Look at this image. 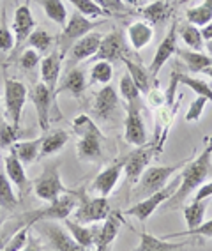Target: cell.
<instances>
[{
	"instance_id": "cell-1",
	"label": "cell",
	"mask_w": 212,
	"mask_h": 251,
	"mask_svg": "<svg viewBox=\"0 0 212 251\" xmlns=\"http://www.w3.org/2000/svg\"><path fill=\"white\" fill-rule=\"evenodd\" d=\"M211 157H212V136L205 138V149L198 157H194L193 161H188L184 166V170L181 174V182L177 188L175 193L170 197V200L163 203V211H172L181 207L186 198L191 197V193H194L196 189L205 182L209 175V168H211Z\"/></svg>"
},
{
	"instance_id": "cell-2",
	"label": "cell",
	"mask_w": 212,
	"mask_h": 251,
	"mask_svg": "<svg viewBox=\"0 0 212 251\" xmlns=\"http://www.w3.org/2000/svg\"><path fill=\"white\" fill-rule=\"evenodd\" d=\"M189 159L177 163V165H168V166H150L143 172V175L140 177V180L136 182V186L131 188V197L135 200H143V198L150 197V195L158 193L159 189H163L168 184V180L172 179V175H175L177 172L184 168L186 163Z\"/></svg>"
},
{
	"instance_id": "cell-3",
	"label": "cell",
	"mask_w": 212,
	"mask_h": 251,
	"mask_svg": "<svg viewBox=\"0 0 212 251\" xmlns=\"http://www.w3.org/2000/svg\"><path fill=\"white\" fill-rule=\"evenodd\" d=\"M78 200V205L72 212V220L81 225H92V223H103L110 214H112V207H110L108 198L104 197H89L85 189H78L74 191Z\"/></svg>"
},
{
	"instance_id": "cell-4",
	"label": "cell",
	"mask_w": 212,
	"mask_h": 251,
	"mask_svg": "<svg viewBox=\"0 0 212 251\" xmlns=\"http://www.w3.org/2000/svg\"><path fill=\"white\" fill-rule=\"evenodd\" d=\"M76 205H78L76 195L69 191V193L57 198L55 202H50L46 207H43V209L23 212V220H25V223L28 226L41 223V221H64L68 220V218H71Z\"/></svg>"
},
{
	"instance_id": "cell-5",
	"label": "cell",
	"mask_w": 212,
	"mask_h": 251,
	"mask_svg": "<svg viewBox=\"0 0 212 251\" xmlns=\"http://www.w3.org/2000/svg\"><path fill=\"white\" fill-rule=\"evenodd\" d=\"M94 27H97V23L92 22L87 16H83L78 11H74L71 14V18L68 20V23H66V27L62 28V34L59 36V41H57V51L60 53V57L62 58L66 57V53L72 48V45L76 41H80L83 36L91 34Z\"/></svg>"
},
{
	"instance_id": "cell-6",
	"label": "cell",
	"mask_w": 212,
	"mask_h": 251,
	"mask_svg": "<svg viewBox=\"0 0 212 251\" xmlns=\"http://www.w3.org/2000/svg\"><path fill=\"white\" fill-rule=\"evenodd\" d=\"M179 182H181V179L168 182L165 188L159 189L158 193L143 198V200H140V202H136L135 205L129 207L127 211H124V216H133V218H136V220L141 221V223L147 221L150 216L163 205V203L166 202V200H170V197H172V195L177 191V188H179Z\"/></svg>"
},
{
	"instance_id": "cell-7",
	"label": "cell",
	"mask_w": 212,
	"mask_h": 251,
	"mask_svg": "<svg viewBox=\"0 0 212 251\" xmlns=\"http://www.w3.org/2000/svg\"><path fill=\"white\" fill-rule=\"evenodd\" d=\"M34 193H36L37 198L45 200V202H55L57 198H60L62 195L69 193L66 186L62 184V179H60V172L59 166L51 165L46 166L43 174L39 175L34 182Z\"/></svg>"
},
{
	"instance_id": "cell-8",
	"label": "cell",
	"mask_w": 212,
	"mask_h": 251,
	"mask_svg": "<svg viewBox=\"0 0 212 251\" xmlns=\"http://www.w3.org/2000/svg\"><path fill=\"white\" fill-rule=\"evenodd\" d=\"M27 98H28V90L23 81L14 80V78H5L4 106H5V113H7V117L11 119L13 124L20 126V122H22L23 106L27 103Z\"/></svg>"
},
{
	"instance_id": "cell-9",
	"label": "cell",
	"mask_w": 212,
	"mask_h": 251,
	"mask_svg": "<svg viewBox=\"0 0 212 251\" xmlns=\"http://www.w3.org/2000/svg\"><path fill=\"white\" fill-rule=\"evenodd\" d=\"M154 156H156L154 145L145 144L141 147H136L133 152H129L124 157V172H126V180L129 188H133L140 180V177L147 170V166Z\"/></svg>"
},
{
	"instance_id": "cell-10",
	"label": "cell",
	"mask_w": 212,
	"mask_h": 251,
	"mask_svg": "<svg viewBox=\"0 0 212 251\" xmlns=\"http://www.w3.org/2000/svg\"><path fill=\"white\" fill-rule=\"evenodd\" d=\"M124 140L133 147H141L147 144V129L136 103L127 106L126 121H124Z\"/></svg>"
},
{
	"instance_id": "cell-11",
	"label": "cell",
	"mask_w": 212,
	"mask_h": 251,
	"mask_svg": "<svg viewBox=\"0 0 212 251\" xmlns=\"http://www.w3.org/2000/svg\"><path fill=\"white\" fill-rule=\"evenodd\" d=\"M41 230L46 235V239L50 241V246L53 251H89L87 248L80 246L69 232L60 226V225L53 223V221H41Z\"/></svg>"
},
{
	"instance_id": "cell-12",
	"label": "cell",
	"mask_w": 212,
	"mask_h": 251,
	"mask_svg": "<svg viewBox=\"0 0 212 251\" xmlns=\"http://www.w3.org/2000/svg\"><path fill=\"white\" fill-rule=\"evenodd\" d=\"M177 27H179V22L173 20L172 27L168 28V34L165 36V39L159 43L158 50H156V53L152 57V62L149 66V73L150 76L156 78L158 76V73L163 69V66L172 58V55H175L177 48Z\"/></svg>"
},
{
	"instance_id": "cell-13",
	"label": "cell",
	"mask_w": 212,
	"mask_h": 251,
	"mask_svg": "<svg viewBox=\"0 0 212 251\" xmlns=\"http://www.w3.org/2000/svg\"><path fill=\"white\" fill-rule=\"evenodd\" d=\"M126 57V43H124V36L120 30H112L110 34L101 39V45L97 53L92 58L95 60H106V62L113 64L117 60H122Z\"/></svg>"
},
{
	"instance_id": "cell-14",
	"label": "cell",
	"mask_w": 212,
	"mask_h": 251,
	"mask_svg": "<svg viewBox=\"0 0 212 251\" xmlns=\"http://www.w3.org/2000/svg\"><path fill=\"white\" fill-rule=\"evenodd\" d=\"M32 103L36 106V115H37V124H39L41 131L48 133L50 129V113H51V103H53L55 96L50 92V89L45 83H37L32 90Z\"/></svg>"
},
{
	"instance_id": "cell-15",
	"label": "cell",
	"mask_w": 212,
	"mask_h": 251,
	"mask_svg": "<svg viewBox=\"0 0 212 251\" xmlns=\"http://www.w3.org/2000/svg\"><path fill=\"white\" fill-rule=\"evenodd\" d=\"M124 172V157L115 161L113 165H110L108 168H104L103 172L97 174V177L94 179V182L91 184V191L97 193L99 197L108 198L112 195V191L117 186L118 179H120V174Z\"/></svg>"
},
{
	"instance_id": "cell-16",
	"label": "cell",
	"mask_w": 212,
	"mask_h": 251,
	"mask_svg": "<svg viewBox=\"0 0 212 251\" xmlns=\"http://www.w3.org/2000/svg\"><path fill=\"white\" fill-rule=\"evenodd\" d=\"M101 39H103V36H101L99 32H91V34L81 37L80 41H76L72 45V48L69 50V55H71L68 62L69 69H72V66H76L78 62H83L87 58L94 57L97 53V50H99Z\"/></svg>"
},
{
	"instance_id": "cell-17",
	"label": "cell",
	"mask_w": 212,
	"mask_h": 251,
	"mask_svg": "<svg viewBox=\"0 0 212 251\" xmlns=\"http://www.w3.org/2000/svg\"><path fill=\"white\" fill-rule=\"evenodd\" d=\"M36 28V20L32 16L30 5H28V0L25 4L18 5L16 11H14V18H13V34L14 39H16V46H22V43H27L28 36Z\"/></svg>"
},
{
	"instance_id": "cell-18",
	"label": "cell",
	"mask_w": 212,
	"mask_h": 251,
	"mask_svg": "<svg viewBox=\"0 0 212 251\" xmlns=\"http://www.w3.org/2000/svg\"><path fill=\"white\" fill-rule=\"evenodd\" d=\"M66 226H68V232L72 235V239L80 244V246L87 248V250L91 251L92 248L95 250V244H97V239H99V233H101V225H81L76 223L74 220L68 218V220H64Z\"/></svg>"
},
{
	"instance_id": "cell-19",
	"label": "cell",
	"mask_w": 212,
	"mask_h": 251,
	"mask_svg": "<svg viewBox=\"0 0 212 251\" xmlns=\"http://www.w3.org/2000/svg\"><path fill=\"white\" fill-rule=\"evenodd\" d=\"M62 60L60 53L55 50L45 58H41V80L45 83L53 96H57V87H59L60 71H62Z\"/></svg>"
},
{
	"instance_id": "cell-20",
	"label": "cell",
	"mask_w": 212,
	"mask_h": 251,
	"mask_svg": "<svg viewBox=\"0 0 212 251\" xmlns=\"http://www.w3.org/2000/svg\"><path fill=\"white\" fill-rule=\"evenodd\" d=\"M118 94L115 87L104 85L103 89L95 94V101H94V113L99 121H110L115 113V110L118 108Z\"/></svg>"
},
{
	"instance_id": "cell-21",
	"label": "cell",
	"mask_w": 212,
	"mask_h": 251,
	"mask_svg": "<svg viewBox=\"0 0 212 251\" xmlns=\"http://www.w3.org/2000/svg\"><path fill=\"white\" fill-rule=\"evenodd\" d=\"M120 225H122L120 212H112L103 221V225H101V233L94 251H112L113 242H115L118 232H120Z\"/></svg>"
},
{
	"instance_id": "cell-22",
	"label": "cell",
	"mask_w": 212,
	"mask_h": 251,
	"mask_svg": "<svg viewBox=\"0 0 212 251\" xmlns=\"http://www.w3.org/2000/svg\"><path fill=\"white\" fill-rule=\"evenodd\" d=\"M76 152L81 161H101V156H103V133H92V135L80 138V142L76 145Z\"/></svg>"
},
{
	"instance_id": "cell-23",
	"label": "cell",
	"mask_w": 212,
	"mask_h": 251,
	"mask_svg": "<svg viewBox=\"0 0 212 251\" xmlns=\"http://www.w3.org/2000/svg\"><path fill=\"white\" fill-rule=\"evenodd\" d=\"M4 170L13 182V186L18 189V193L23 195L28 189V177L25 174V165L20 161V157L11 151L4 159Z\"/></svg>"
},
{
	"instance_id": "cell-24",
	"label": "cell",
	"mask_w": 212,
	"mask_h": 251,
	"mask_svg": "<svg viewBox=\"0 0 212 251\" xmlns=\"http://www.w3.org/2000/svg\"><path fill=\"white\" fill-rule=\"evenodd\" d=\"M87 90V80H85V73L81 71L80 68H72L66 73L64 80L60 81V85L57 87V94H62V92H68L72 98H81Z\"/></svg>"
},
{
	"instance_id": "cell-25",
	"label": "cell",
	"mask_w": 212,
	"mask_h": 251,
	"mask_svg": "<svg viewBox=\"0 0 212 251\" xmlns=\"http://www.w3.org/2000/svg\"><path fill=\"white\" fill-rule=\"evenodd\" d=\"M189 242H170L163 237H156L152 233L140 232V244L133 251H181L188 246Z\"/></svg>"
},
{
	"instance_id": "cell-26",
	"label": "cell",
	"mask_w": 212,
	"mask_h": 251,
	"mask_svg": "<svg viewBox=\"0 0 212 251\" xmlns=\"http://www.w3.org/2000/svg\"><path fill=\"white\" fill-rule=\"evenodd\" d=\"M154 37V27L149 22H133L129 27H127V41L131 43V46L140 51L145 46L150 45V41Z\"/></svg>"
},
{
	"instance_id": "cell-27",
	"label": "cell",
	"mask_w": 212,
	"mask_h": 251,
	"mask_svg": "<svg viewBox=\"0 0 212 251\" xmlns=\"http://www.w3.org/2000/svg\"><path fill=\"white\" fill-rule=\"evenodd\" d=\"M140 14L150 25H159L172 16V4H170V0H152L149 5L141 7Z\"/></svg>"
},
{
	"instance_id": "cell-28",
	"label": "cell",
	"mask_w": 212,
	"mask_h": 251,
	"mask_svg": "<svg viewBox=\"0 0 212 251\" xmlns=\"http://www.w3.org/2000/svg\"><path fill=\"white\" fill-rule=\"evenodd\" d=\"M41 151L39 157H48L62 151L69 142V135L64 129H53L50 133H46L45 136H41Z\"/></svg>"
},
{
	"instance_id": "cell-29",
	"label": "cell",
	"mask_w": 212,
	"mask_h": 251,
	"mask_svg": "<svg viewBox=\"0 0 212 251\" xmlns=\"http://www.w3.org/2000/svg\"><path fill=\"white\" fill-rule=\"evenodd\" d=\"M122 62H124V66H126L129 76H131L133 81L136 83V87H138L141 94L145 96L154 87V81H152V76H150V73L147 71L141 64L135 62V60H131V58H127V57L122 58Z\"/></svg>"
},
{
	"instance_id": "cell-30",
	"label": "cell",
	"mask_w": 212,
	"mask_h": 251,
	"mask_svg": "<svg viewBox=\"0 0 212 251\" xmlns=\"http://www.w3.org/2000/svg\"><path fill=\"white\" fill-rule=\"evenodd\" d=\"M177 53L186 62L191 73H205V69L212 66V57L202 51H193V50H177Z\"/></svg>"
},
{
	"instance_id": "cell-31",
	"label": "cell",
	"mask_w": 212,
	"mask_h": 251,
	"mask_svg": "<svg viewBox=\"0 0 212 251\" xmlns=\"http://www.w3.org/2000/svg\"><path fill=\"white\" fill-rule=\"evenodd\" d=\"M20 203V198L14 193V186L9 180L4 168H0V207L4 211H14Z\"/></svg>"
},
{
	"instance_id": "cell-32",
	"label": "cell",
	"mask_w": 212,
	"mask_h": 251,
	"mask_svg": "<svg viewBox=\"0 0 212 251\" xmlns=\"http://www.w3.org/2000/svg\"><path fill=\"white\" fill-rule=\"evenodd\" d=\"M41 140H43V138L16 142V144L11 147V151H13V152L20 157V161H22L23 165H30V163H34L36 159H39Z\"/></svg>"
},
{
	"instance_id": "cell-33",
	"label": "cell",
	"mask_w": 212,
	"mask_h": 251,
	"mask_svg": "<svg viewBox=\"0 0 212 251\" xmlns=\"http://www.w3.org/2000/svg\"><path fill=\"white\" fill-rule=\"evenodd\" d=\"M186 20L194 27H205L212 22V0H202V4L186 11Z\"/></svg>"
},
{
	"instance_id": "cell-34",
	"label": "cell",
	"mask_w": 212,
	"mask_h": 251,
	"mask_svg": "<svg viewBox=\"0 0 212 251\" xmlns=\"http://www.w3.org/2000/svg\"><path fill=\"white\" fill-rule=\"evenodd\" d=\"M209 200H193L189 205L184 207V220L188 225V230L196 228L198 225L205 220V212H207Z\"/></svg>"
},
{
	"instance_id": "cell-35",
	"label": "cell",
	"mask_w": 212,
	"mask_h": 251,
	"mask_svg": "<svg viewBox=\"0 0 212 251\" xmlns=\"http://www.w3.org/2000/svg\"><path fill=\"white\" fill-rule=\"evenodd\" d=\"M39 5L45 11L46 18H50L53 23L60 25V27H66L68 23V11H66V5H64L62 0H37Z\"/></svg>"
},
{
	"instance_id": "cell-36",
	"label": "cell",
	"mask_w": 212,
	"mask_h": 251,
	"mask_svg": "<svg viewBox=\"0 0 212 251\" xmlns=\"http://www.w3.org/2000/svg\"><path fill=\"white\" fill-rule=\"evenodd\" d=\"M179 36L184 41V45L188 46V50H193V51H202L203 50L202 30H200L198 27L188 23V25H184V27L179 30Z\"/></svg>"
},
{
	"instance_id": "cell-37",
	"label": "cell",
	"mask_w": 212,
	"mask_h": 251,
	"mask_svg": "<svg viewBox=\"0 0 212 251\" xmlns=\"http://www.w3.org/2000/svg\"><path fill=\"white\" fill-rule=\"evenodd\" d=\"M23 226H28V225L25 223V220H23V214L14 216V218H11V220L4 221V223L0 225V251H4L5 244L9 242V239L13 237L20 228H23Z\"/></svg>"
},
{
	"instance_id": "cell-38",
	"label": "cell",
	"mask_w": 212,
	"mask_h": 251,
	"mask_svg": "<svg viewBox=\"0 0 212 251\" xmlns=\"http://www.w3.org/2000/svg\"><path fill=\"white\" fill-rule=\"evenodd\" d=\"M179 83L188 85L189 89H193L194 92H196V96H202V98H205L207 101L212 103V87H211V83H207L205 80H200V78L179 73Z\"/></svg>"
},
{
	"instance_id": "cell-39",
	"label": "cell",
	"mask_w": 212,
	"mask_h": 251,
	"mask_svg": "<svg viewBox=\"0 0 212 251\" xmlns=\"http://www.w3.org/2000/svg\"><path fill=\"white\" fill-rule=\"evenodd\" d=\"M23 136V131L20 126L16 124H0V149H11L16 142H20V138Z\"/></svg>"
},
{
	"instance_id": "cell-40",
	"label": "cell",
	"mask_w": 212,
	"mask_h": 251,
	"mask_svg": "<svg viewBox=\"0 0 212 251\" xmlns=\"http://www.w3.org/2000/svg\"><path fill=\"white\" fill-rule=\"evenodd\" d=\"M27 45L30 46L32 50L39 51V53H46V51L51 48V45H53V37L46 30H43V28H36V30L28 36Z\"/></svg>"
},
{
	"instance_id": "cell-41",
	"label": "cell",
	"mask_w": 212,
	"mask_h": 251,
	"mask_svg": "<svg viewBox=\"0 0 212 251\" xmlns=\"http://www.w3.org/2000/svg\"><path fill=\"white\" fill-rule=\"evenodd\" d=\"M113 78V66L106 60H97L91 69V81L92 83H101L108 85Z\"/></svg>"
},
{
	"instance_id": "cell-42",
	"label": "cell",
	"mask_w": 212,
	"mask_h": 251,
	"mask_svg": "<svg viewBox=\"0 0 212 251\" xmlns=\"http://www.w3.org/2000/svg\"><path fill=\"white\" fill-rule=\"evenodd\" d=\"M181 237H205L212 239V220L203 221L202 225H198L196 228L184 230V232H173L163 235V239H181Z\"/></svg>"
},
{
	"instance_id": "cell-43",
	"label": "cell",
	"mask_w": 212,
	"mask_h": 251,
	"mask_svg": "<svg viewBox=\"0 0 212 251\" xmlns=\"http://www.w3.org/2000/svg\"><path fill=\"white\" fill-rule=\"evenodd\" d=\"M72 131H74V135L78 136V138H83V136L87 135H92V133H101L99 127L95 126V122L92 121L91 117L87 115V113H81V115H78L74 121H72Z\"/></svg>"
},
{
	"instance_id": "cell-44",
	"label": "cell",
	"mask_w": 212,
	"mask_h": 251,
	"mask_svg": "<svg viewBox=\"0 0 212 251\" xmlns=\"http://www.w3.org/2000/svg\"><path fill=\"white\" fill-rule=\"evenodd\" d=\"M118 89H120L122 99H124L127 104L136 103V101H138V98L141 96L140 89L136 87V83L133 81V78L129 76V73H126V75L120 78V85H118Z\"/></svg>"
},
{
	"instance_id": "cell-45",
	"label": "cell",
	"mask_w": 212,
	"mask_h": 251,
	"mask_svg": "<svg viewBox=\"0 0 212 251\" xmlns=\"http://www.w3.org/2000/svg\"><path fill=\"white\" fill-rule=\"evenodd\" d=\"M68 2H71V4L74 5V9H76L78 13H81L83 16H87V18H91V20L99 18V16H108L99 5L95 4L94 0H68Z\"/></svg>"
},
{
	"instance_id": "cell-46",
	"label": "cell",
	"mask_w": 212,
	"mask_h": 251,
	"mask_svg": "<svg viewBox=\"0 0 212 251\" xmlns=\"http://www.w3.org/2000/svg\"><path fill=\"white\" fill-rule=\"evenodd\" d=\"M94 2L108 16H126V14H129V9H131L122 0H94Z\"/></svg>"
},
{
	"instance_id": "cell-47",
	"label": "cell",
	"mask_w": 212,
	"mask_h": 251,
	"mask_svg": "<svg viewBox=\"0 0 212 251\" xmlns=\"http://www.w3.org/2000/svg\"><path fill=\"white\" fill-rule=\"evenodd\" d=\"M28 230H30V226L20 228L18 232L9 239V242L5 244L4 251H22L23 248H25V244L28 242V237H30V235H28Z\"/></svg>"
},
{
	"instance_id": "cell-48",
	"label": "cell",
	"mask_w": 212,
	"mask_h": 251,
	"mask_svg": "<svg viewBox=\"0 0 212 251\" xmlns=\"http://www.w3.org/2000/svg\"><path fill=\"white\" fill-rule=\"evenodd\" d=\"M207 99L202 98V96H196L193 103L189 104L188 112H186V121L188 122H198L202 119L203 112H205V106H207Z\"/></svg>"
},
{
	"instance_id": "cell-49",
	"label": "cell",
	"mask_w": 212,
	"mask_h": 251,
	"mask_svg": "<svg viewBox=\"0 0 212 251\" xmlns=\"http://www.w3.org/2000/svg\"><path fill=\"white\" fill-rule=\"evenodd\" d=\"M39 64H41V53L32 48L25 50L22 53V57H20V66H22V69H25V71H32V69L37 68Z\"/></svg>"
},
{
	"instance_id": "cell-50",
	"label": "cell",
	"mask_w": 212,
	"mask_h": 251,
	"mask_svg": "<svg viewBox=\"0 0 212 251\" xmlns=\"http://www.w3.org/2000/svg\"><path fill=\"white\" fill-rule=\"evenodd\" d=\"M16 46V39H14V34L11 28H7V25H2L0 27V51H11V50Z\"/></svg>"
},
{
	"instance_id": "cell-51",
	"label": "cell",
	"mask_w": 212,
	"mask_h": 251,
	"mask_svg": "<svg viewBox=\"0 0 212 251\" xmlns=\"http://www.w3.org/2000/svg\"><path fill=\"white\" fill-rule=\"evenodd\" d=\"M145 96H147V104H149L150 108H154V110H158L159 106L165 104V92H163L158 85H154Z\"/></svg>"
},
{
	"instance_id": "cell-52",
	"label": "cell",
	"mask_w": 212,
	"mask_h": 251,
	"mask_svg": "<svg viewBox=\"0 0 212 251\" xmlns=\"http://www.w3.org/2000/svg\"><path fill=\"white\" fill-rule=\"evenodd\" d=\"M211 198H212V180H209V182H203L196 189V195H194L193 200H211Z\"/></svg>"
},
{
	"instance_id": "cell-53",
	"label": "cell",
	"mask_w": 212,
	"mask_h": 251,
	"mask_svg": "<svg viewBox=\"0 0 212 251\" xmlns=\"http://www.w3.org/2000/svg\"><path fill=\"white\" fill-rule=\"evenodd\" d=\"M22 251H43V248H41L39 241H36L34 237H28V242L25 244V248Z\"/></svg>"
},
{
	"instance_id": "cell-54",
	"label": "cell",
	"mask_w": 212,
	"mask_h": 251,
	"mask_svg": "<svg viewBox=\"0 0 212 251\" xmlns=\"http://www.w3.org/2000/svg\"><path fill=\"white\" fill-rule=\"evenodd\" d=\"M202 30V37H203V41H211L212 39V22L211 23H207L203 28H200Z\"/></svg>"
},
{
	"instance_id": "cell-55",
	"label": "cell",
	"mask_w": 212,
	"mask_h": 251,
	"mask_svg": "<svg viewBox=\"0 0 212 251\" xmlns=\"http://www.w3.org/2000/svg\"><path fill=\"white\" fill-rule=\"evenodd\" d=\"M127 7H140L141 4H145V0H122Z\"/></svg>"
},
{
	"instance_id": "cell-56",
	"label": "cell",
	"mask_w": 212,
	"mask_h": 251,
	"mask_svg": "<svg viewBox=\"0 0 212 251\" xmlns=\"http://www.w3.org/2000/svg\"><path fill=\"white\" fill-rule=\"evenodd\" d=\"M205 48H207V53L212 57V39H211V41H207V43H205Z\"/></svg>"
},
{
	"instance_id": "cell-57",
	"label": "cell",
	"mask_w": 212,
	"mask_h": 251,
	"mask_svg": "<svg viewBox=\"0 0 212 251\" xmlns=\"http://www.w3.org/2000/svg\"><path fill=\"white\" fill-rule=\"evenodd\" d=\"M203 75H207L209 78H212V66H211V68L205 69V73H203Z\"/></svg>"
},
{
	"instance_id": "cell-58",
	"label": "cell",
	"mask_w": 212,
	"mask_h": 251,
	"mask_svg": "<svg viewBox=\"0 0 212 251\" xmlns=\"http://www.w3.org/2000/svg\"><path fill=\"white\" fill-rule=\"evenodd\" d=\"M186 2H189V0H181V2H179V4H186Z\"/></svg>"
},
{
	"instance_id": "cell-59",
	"label": "cell",
	"mask_w": 212,
	"mask_h": 251,
	"mask_svg": "<svg viewBox=\"0 0 212 251\" xmlns=\"http://www.w3.org/2000/svg\"><path fill=\"white\" fill-rule=\"evenodd\" d=\"M0 106H2V98H0Z\"/></svg>"
},
{
	"instance_id": "cell-60",
	"label": "cell",
	"mask_w": 212,
	"mask_h": 251,
	"mask_svg": "<svg viewBox=\"0 0 212 251\" xmlns=\"http://www.w3.org/2000/svg\"><path fill=\"white\" fill-rule=\"evenodd\" d=\"M0 212H2V207H0Z\"/></svg>"
}]
</instances>
